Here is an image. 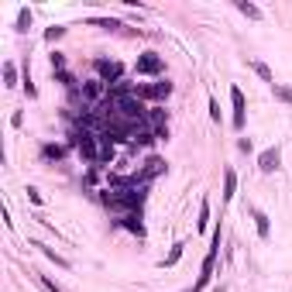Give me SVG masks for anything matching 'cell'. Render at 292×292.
<instances>
[{"instance_id":"cell-1","label":"cell","mask_w":292,"mask_h":292,"mask_svg":"<svg viewBox=\"0 0 292 292\" xmlns=\"http://www.w3.org/2000/svg\"><path fill=\"white\" fill-rule=\"evenodd\" d=\"M145 192L148 186L141 182V186H117V189H103V203L110 206L113 213H134V210H141V203H145Z\"/></svg>"},{"instance_id":"cell-2","label":"cell","mask_w":292,"mask_h":292,"mask_svg":"<svg viewBox=\"0 0 292 292\" xmlns=\"http://www.w3.org/2000/svg\"><path fill=\"white\" fill-rule=\"evenodd\" d=\"M172 86L169 79H155V83H138L134 86V96L138 100H155V103H162V100H169L172 96Z\"/></svg>"},{"instance_id":"cell-3","label":"cell","mask_w":292,"mask_h":292,"mask_svg":"<svg viewBox=\"0 0 292 292\" xmlns=\"http://www.w3.org/2000/svg\"><path fill=\"white\" fill-rule=\"evenodd\" d=\"M162 72H165V59L158 55V52H145V55H138L134 76H162Z\"/></svg>"},{"instance_id":"cell-4","label":"cell","mask_w":292,"mask_h":292,"mask_svg":"<svg viewBox=\"0 0 292 292\" xmlns=\"http://www.w3.org/2000/svg\"><path fill=\"white\" fill-rule=\"evenodd\" d=\"M96 76H100L107 86H113V83H121L124 79V66L121 62H113V59H96Z\"/></svg>"},{"instance_id":"cell-5","label":"cell","mask_w":292,"mask_h":292,"mask_svg":"<svg viewBox=\"0 0 292 292\" xmlns=\"http://www.w3.org/2000/svg\"><path fill=\"white\" fill-rule=\"evenodd\" d=\"M165 172H169V162H165V158H158V155H148L145 169L138 172V176H141V182H151V179H158V176H165Z\"/></svg>"},{"instance_id":"cell-6","label":"cell","mask_w":292,"mask_h":292,"mask_svg":"<svg viewBox=\"0 0 292 292\" xmlns=\"http://www.w3.org/2000/svg\"><path fill=\"white\" fill-rule=\"evenodd\" d=\"M279 162H282V148H279V145H271V148H265V151L258 155V169L268 176V172L279 169Z\"/></svg>"},{"instance_id":"cell-7","label":"cell","mask_w":292,"mask_h":292,"mask_svg":"<svg viewBox=\"0 0 292 292\" xmlns=\"http://www.w3.org/2000/svg\"><path fill=\"white\" fill-rule=\"evenodd\" d=\"M230 103H234V131H244V110H247V103H244V93L237 90V86H230Z\"/></svg>"},{"instance_id":"cell-8","label":"cell","mask_w":292,"mask_h":292,"mask_svg":"<svg viewBox=\"0 0 292 292\" xmlns=\"http://www.w3.org/2000/svg\"><path fill=\"white\" fill-rule=\"evenodd\" d=\"M117 224L124 227V230H131L134 237H145V224H141V210H134V213H124Z\"/></svg>"},{"instance_id":"cell-9","label":"cell","mask_w":292,"mask_h":292,"mask_svg":"<svg viewBox=\"0 0 292 292\" xmlns=\"http://www.w3.org/2000/svg\"><path fill=\"white\" fill-rule=\"evenodd\" d=\"M251 220H255V227H258V237H261V241H268V234H271L268 213H265V210H258V206H251Z\"/></svg>"},{"instance_id":"cell-10","label":"cell","mask_w":292,"mask_h":292,"mask_svg":"<svg viewBox=\"0 0 292 292\" xmlns=\"http://www.w3.org/2000/svg\"><path fill=\"white\" fill-rule=\"evenodd\" d=\"M234 192H237V172L227 165V169H224V200L230 203V200H234Z\"/></svg>"},{"instance_id":"cell-11","label":"cell","mask_w":292,"mask_h":292,"mask_svg":"<svg viewBox=\"0 0 292 292\" xmlns=\"http://www.w3.org/2000/svg\"><path fill=\"white\" fill-rule=\"evenodd\" d=\"M69 148L66 145H42V158L45 162H59V158H66Z\"/></svg>"},{"instance_id":"cell-12","label":"cell","mask_w":292,"mask_h":292,"mask_svg":"<svg viewBox=\"0 0 292 292\" xmlns=\"http://www.w3.org/2000/svg\"><path fill=\"white\" fill-rule=\"evenodd\" d=\"M237 11L244 14V17H251V21H261V7L251 4V0H237Z\"/></svg>"},{"instance_id":"cell-13","label":"cell","mask_w":292,"mask_h":292,"mask_svg":"<svg viewBox=\"0 0 292 292\" xmlns=\"http://www.w3.org/2000/svg\"><path fill=\"white\" fill-rule=\"evenodd\" d=\"M90 24H96V28H103V31H121L124 28L117 17H90Z\"/></svg>"},{"instance_id":"cell-14","label":"cell","mask_w":292,"mask_h":292,"mask_svg":"<svg viewBox=\"0 0 292 292\" xmlns=\"http://www.w3.org/2000/svg\"><path fill=\"white\" fill-rule=\"evenodd\" d=\"M206 227H210V200H203L200 203V220H196V230H206Z\"/></svg>"},{"instance_id":"cell-15","label":"cell","mask_w":292,"mask_h":292,"mask_svg":"<svg viewBox=\"0 0 292 292\" xmlns=\"http://www.w3.org/2000/svg\"><path fill=\"white\" fill-rule=\"evenodd\" d=\"M34 279H38V285H42L45 292H66V289H62V285H59L55 279H48V275H42V271H34Z\"/></svg>"},{"instance_id":"cell-16","label":"cell","mask_w":292,"mask_h":292,"mask_svg":"<svg viewBox=\"0 0 292 292\" xmlns=\"http://www.w3.org/2000/svg\"><path fill=\"white\" fill-rule=\"evenodd\" d=\"M251 69H255V72H258V76L265 79V83H271V86H275V76H271V69L265 66V62H258V59H251Z\"/></svg>"},{"instance_id":"cell-17","label":"cell","mask_w":292,"mask_h":292,"mask_svg":"<svg viewBox=\"0 0 292 292\" xmlns=\"http://www.w3.org/2000/svg\"><path fill=\"white\" fill-rule=\"evenodd\" d=\"M182 247H186V244H182V241H179V244H176V247H172V251H169V255L162 258V268H172V265H176V261L182 258Z\"/></svg>"},{"instance_id":"cell-18","label":"cell","mask_w":292,"mask_h":292,"mask_svg":"<svg viewBox=\"0 0 292 292\" xmlns=\"http://www.w3.org/2000/svg\"><path fill=\"white\" fill-rule=\"evenodd\" d=\"M4 86H17V66L4 62Z\"/></svg>"},{"instance_id":"cell-19","label":"cell","mask_w":292,"mask_h":292,"mask_svg":"<svg viewBox=\"0 0 292 292\" xmlns=\"http://www.w3.org/2000/svg\"><path fill=\"white\" fill-rule=\"evenodd\" d=\"M55 83H62L66 90H76V76H72L69 69H59V72H55Z\"/></svg>"},{"instance_id":"cell-20","label":"cell","mask_w":292,"mask_h":292,"mask_svg":"<svg viewBox=\"0 0 292 292\" xmlns=\"http://www.w3.org/2000/svg\"><path fill=\"white\" fill-rule=\"evenodd\" d=\"M38 247H42V255H45V258H48V261H55L59 268H69V261H66V258H62V255H55V247H45V244H38Z\"/></svg>"},{"instance_id":"cell-21","label":"cell","mask_w":292,"mask_h":292,"mask_svg":"<svg viewBox=\"0 0 292 292\" xmlns=\"http://www.w3.org/2000/svg\"><path fill=\"white\" fill-rule=\"evenodd\" d=\"M271 93H275V100H282V103H289L292 107V86H279V83H275Z\"/></svg>"},{"instance_id":"cell-22","label":"cell","mask_w":292,"mask_h":292,"mask_svg":"<svg viewBox=\"0 0 292 292\" xmlns=\"http://www.w3.org/2000/svg\"><path fill=\"white\" fill-rule=\"evenodd\" d=\"M28 28H31V11L21 7V11H17V31H28Z\"/></svg>"},{"instance_id":"cell-23","label":"cell","mask_w":292,"mask_h":292,"mask_svg":"<svg viewBox=\"0 0 292 292\" xmlns=\"http://www.w3.org/2000/svg\"><path fill=\"white\" fill-rule=\"evenodd\" d=\"M48 62H52V72H59V69H66V52H52V55H48Z\"/></svg>"},{"instance_id":"cell-24","label":"cell","mask_w":292,"mask_h":292,"mask_svg":"<svg viewBox=\"0 0 292 292\" xmlns=\"http://www.w3.org/2000/svg\"><path fill=\"white\" fill-rule=\"evenodd\" d=\"M62 34H66V28H62V24H52V28L45 31V42H59Z\"/></svg>"},{"instance_id":"cell-25","label":"cell","mask_w":292,"mask_h":292,"mask_svg":"<svg viewBox=\"0 0 292 292\" xmlns=\"http://www.w3.org/2000/svg\"><path fill=\"white\" fill-rule=\"evenodd\" d=\"M24 93H28V100H34L38 96V90H34V83H31V76L24 72Z\"/></svg>"},{"instance_id":"cell-26","label":"cell","mask_w":292,"mask_h":292,"mask_svg":"<svg viewBox=\"0 0 292 292\" xmlns=\"http://www.w3.org/2000/svg\"><path fill=\"white\" fill-rule=\"evenodd\" d=\"M28 200H31V203H34V206H42V192L34 189V186H28Z\"/></svg>"},{"instance_id":"cell-27","label":"cell","mask_w":292,"mask_h":292,"mask_svg":"<svg viewBox=\"0 0 292 292\" xmlns=\"http://www.w3.org/2000/svg\"><path fill=\"white\" fill-rule=\"evenodd\" d=\"M237 148H241V151H244V155H247V151H251V148H255V145H251V138H241V141H237Z\"/></svg>"},{"instance_id":"cell-28","label":"cell","mask_w":292,"mask_h":292,"mask_svg":"<svg viewBox=\"0 0 292 292\" xmlns=\"http://www.w3.org/2000/svg\"><path fill=\"white\" fill-rule=\"evenodd\" d=\"M210 117H213V121H220V103H217V100H210Z\"/></svg>"}]
</instances>
